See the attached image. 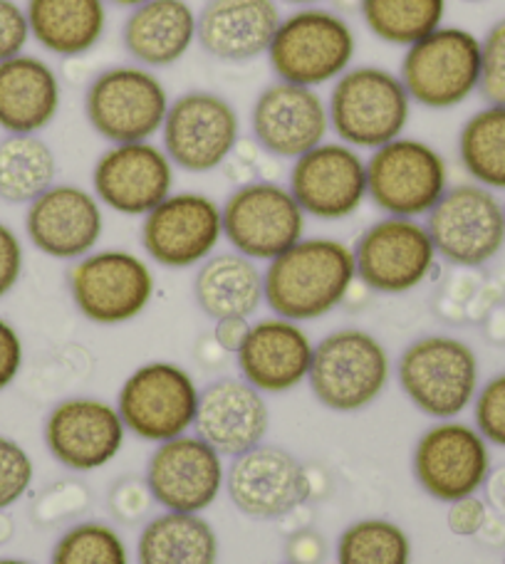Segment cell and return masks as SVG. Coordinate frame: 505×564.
<instances>
[{"instance_id": "1", "label": "cell", "mask_w": 505, "mask_h": 564, "mask_svg": "<svg viewBox=\"0 0 505 564\" xmlns=\"http://www.w3.org/2000/svg\"><path fill=\"white\" fill-rule=\"evenodd\" d=\"M266 305L292 322H315L335 312L357 282L355 250L337 238H302L262 270Z\"/></svg>"}, {"instance_id": "2", "label": "cell", "mask_w": 505, "mask_h": 564, "mask_svg": "<svg viewBox=\"0 0 505 564\" xmlns=\"http://www.w3.org/2000/svg\"><path fill=\"white\" fill-rule=\"evenodd\" d=\"M332 137L359 151H375L407 134L413 102L399 73L352 65L327 95Z\"/></svg>"}, {"instance_id": "3", "label": "cell", "mask_w": 505, "mask_h": 564, "mask_svg": "<svg viewBox=\"0 0 505 564\" xmlns=\"http://www.w3.org/2000/svg\"><path fill=\"white\" fill-rule=\"evenodd\" d=\"M357 33L337 10L308 6L280 20L268 65L280 83L320 89L355 65Z\"/></svg>"}, {"instance_id": "4", "label": "cell", "mask_w": 505, "mask_h": 564, "mask_svg": "<svg viewBox=\"0 0 505 564\" xmlns=\"http://www.w3.org/2000/svg\"><path fill=\"white\" fill-rule=\"evenodd\" d=\"M397 381L404 397L421 414L437 421H451L476 401L481 389L479 355L469 341L459 337H419L401 351Z\"/></svg>"}, {"instance_id": "5", "label": "cell", "mask_w": 505, "mask_h": 564, "mask_svg": "<svg viewBox=\"0 0 505 564\" xmlns=\"http://www.w3.org/2000/svg\"><path fill=\"white\" fill-rule=\"evenodd\" d=\"M391 357L382 339L359 327H342L315 341L308 384L320 406L335 414H357L384 394Z\"/></svg>"}, {"instance_id": "6", "label": "cell", "mask_w": 505, "mask_h": 564, "mask_svg": "<svg viewBox=\"0 0 505 564\" xmlns=\"http://www.w3.org/2000/svg\"><path fill=\"white\" fill-rule=\"evenodd\" d=\"M171 105L166 85L154 69L137 63L107 67L85 93V119L107 144L154 141Z\"/></svg>"}, {"instance_id": "7", "label": "cell", "mask_w": 505, "mask_h": 564, "mask_svg": "<svg viewBox=\"0 0 505 564\" xmlns=\"http://www.w3.org/2000/svg\"><path fill=\"white\" fill-rule=\"evenodd\" d=\"M399 77L413 105L449 112L481 87V37L466 28L441 25L404 50Z\"/></svg>"}, {"instance_id": "8", "label": "cell", "mask_w": 505, "mask_h": 564, "mask_svg": "<svg viewBox=\"0 0 505 564\" xmlns=\"http://www.w3.org/2000/svg\"><path fill=\"white\" fill-rule=\"evenodd\" d=\"M449 164L437 147L404 134L367 156V198L384 216L427 218L449 191Z\"/></svg>"}, {"instance_id": "9", "label": "cell", "mask_w": 505, "mask_h": 564, "mask_svg": "<svg viewBox=\"0 0 505 564\" xmlns=\"http://www.w3.org/2000/svg\"><path fill=\"white\" fill-rule=\"evenodd\" d=\"M79 315L99 327H117L144 315L157 295V275L144 258L122 248L93 250L67 273Z\"/></svg>"}, {"instance_id": "10", "label": "cell", "mask_w": 505, "mask_h": 564, "mask_svg": "<svg viewBox=\"0 0 505 564\" xmlns=\"http://www.w3.org/2000/svg\"><path fill=\"white\" fill-rule=\"evenodd\" d=\"M159 137L161 149L176 169L189 174H211L238 149L240 115L224 95L189 89L171 99Z\"/></svg>"}, {"instance_id": "11", "label": "cell", "mask_w": 505, "mask_h": 564, "mask_svg": "<svg viewBox=\"0 0 505 564\" xmlns=\"http://www.w3.org/2000/svg\"><path fill=\"white\" fill-rule=\"evenodd\" d=\"M201 389L194 375L174 361H147L125 379L117 411L127 433L164 443L194 429Z\"/></svg>"}, {"instance_id": "12", "label": "cell", "mask_w": 505, "mask_h": 564, "mask_svg": "<svg viewBox=\"0 0 505 564\" xmlns=\"http://www.w3.org/2000/svg\"><path fill=\"white\" fill-rule=\"evenodd\" d=\"M441 260L456 268H481L505 248V204L481 184L449 186L423 220Z\"/></svg>"}, {"instance_id": "13", "label": "cell", "mask_w": 505, "mask_h": 564, "mask_svg": "<svg viewBox=\"0 0 505 564\" xmlns=\"http://www.w3.org/2000/svg\"><path fill=\"white\" fill-rule=\"evenodd\" d=\"M221 214L230 248L256 263H270L305 238V210L278 181H248L238 186L221 206Z\"/></svg>"}, {"instance_id": "14", "label": "cell", "mask_w": 505, "mask_h": 564, "mask_svg": "<svg viewBox=\"0 0 505 564\" xmlns=\"http://www.w3.org/2000/svg\"><path fill=\"white\" fill-rule=\"evenodd\" d=\"M357 280L377 295H407L421 288L439 263L421 218L384 216L355 243Z\"/></svg>"}, {"instance_id": "15", "label": "cell", "mask_w": 505, "mask_h": 564, "mask_svg": "<svg viewBox=\"0 0 505 564\" xmlns=\"http://www.w3.org/2000/svg\"><path fill=\"white\" fill-rule=\"evenodd\" d=\"M411 470L419 488L439 502L479 496L493 470L491 443L463 421H437L413 446Z\"/></svg>"}, {"instance_id": "16", "label": "cell", "mask_w": 505, "mask_h": 564, "mask_svg": "<svg viewBox=\"0 0 505 564\" xmlns=\"http://www.w3.org/2000/svg\"><path fill=\"white\" fill-rule=\"evenodd\" d=\"M224 240V214L201 191H174L141 218V248L169 270L198 268Z\"/></svg>"}, {"instance_id": "17", "label": "cell", "mask_w": 505, "mask_h": 564, "mask_svg": "<svg viewBox=\"0 0 505 564\" xmlns=\"http://www.w3.org/2000/svg\"><path fill=\"white\" fill-rule=\"evenodd\" d=\"M288 188L308 218H352L367 200V156L340 139H325L290 166Z\"/></svg>"}, {"instance_id": "18", "label": "cell", "mask_w": 505, "mask_h": 564, "mask_svg": "<svg viewBox=\"0 0 505 564\" xmlns=\"http://www.w3.org/2000/svg\"><path fill=\"white\" fill-rule=\"evenodd\" d=\"M176 188V166L154 141L109 144L93 166V194L105 208L144 218Z\"/></svg>"}, {"instance_id": "19", "label": "cell", "mask_w": 505, "mask_h": 564, "mask_svg": "<svg viewBox=\"0 0 505 564\" xmlns=\"http://www.w3.org/2000/svg\"><path fill=\"white\" fill-rule=\"evenodd\" d=\"M224 456L196 433L157 443L147 463L151 500L169 512H204L226 488Z\"/></svg>"}, {"instance_id": "20", "label": "cell", "mask_w": 505, "mask_h": 564, "mask_svg": "<svg viewBox=\"0 0 505 564\" xmlns=\"http://www.w3.org/2000/svg\"><path fill=\"white\" fill-rule=\"evenodd\" d=\"M226 492L236 510L253 520H278L305 506L312 482L302 463L282 446L250 448L226 470Z\"/></svg>"}, {"instance_id": "21", "label": "cell", "mask_w": 505, "mask_h": 564, "mask_svg": "<svg viewBox=\"0 0 505 564\" xmlns=\"http://www.w3.org/2000/svg\"><path fill=\"white\" fill-rule=\"evenodd\" d=\"M250 132L270 156L296 161L330 139L327 97L320 89L276 79L250 107Z\"/></svg>"}, {"instance_id": "22", "label": "cell", "mask_w": 505, "mask_h": 564, "mask_svg": "<svg viewBox=\"0 0 505 564\" xmlns=\"http://www.w3.org/2000/svg\"><path fill=\"white\" fill-rule=\"evenodd\" d=\"M127 426L115 404L93 397L65 399L45 421V446L60 466L75 473L99 470L125 446Z\"/></svg>"}, {"instance_id": "23", "label": "cell", "mask_w": 505, "mask_h": 564, "mask_svg": "<svg viewBox=\"0 0 505 564\" xmlns=\"http://www.w3.org/2000/svg\"><path fill=\"white\" fill-rule=\"evenodd\" d=\"M105 206L93 191L55 184L25 210V234L40 253L55 260H79L97 250L105 234Z\"/></svg>"}, {"instance_id": "24", "label": "cell", "mask_w": 505, "mask_h": 564, "mask_svg": "<svg viewBox=\"0 0 505 564\" xmlns=\"http://www.w3.org/2000/svg\"><path fill=\"white\" fill-rule=\"evenodd\" d=\"M315 341L300 322L280 315L253 322L244 347L236 351L240 379L260 394H288L308 381Z\"/></svg>"}, {"instance_id": "25", "label": "cell", "mask_w": 505, "mask_h": 564, "mask_svg": "<svg viewBox=\"0 0 505 564\" xmlns=\"http://www.w3.org/2000/svg\"><path fill=\"white\" fill-rule=\"evenodd\" d=\"M270 426L266 394L246 379L224 377L201 389L194 433L214 446L221 456L236 458L256 448Z\"/></svg>"}, {"instance_id": "26", "label": "cell", "mask_w": 505, "mask_h": 564, "mask_svg": "<svg viewBox=\"0 0 505 564\" xmlns=\"http://www.w3.org/2000/svg\"><path fill=\"white\" fill-rule=\"evenodd\" d=\"M280 20L278 0H208L198 10L196 43L216 63H256L268 55Z\"/></svg>"}, {"instance_id": "27", "label": "cell", "mask_w": 505, "mask_h": 564, "mask_svg": "<svg viewBox=\"0 0 505 564\" xmlns=\"http://www.w3.org/2000/svg\"><path fill=\"white\" fill-rule=\"evenodd\" d=\"M198 13L189 0H147L129 10L122 45L131 63L164 69L184 59L196 45Z\"/></svg>"}, {"instance_id": "28", "label": "cell", "mask_w": 505, "mask_h": 564, "mask_svg": "<svg viewBox=\"0 0 505 564\" xmlns=\"http://www.w3.org/2000/svg\"><path fill=\"white\" fill-rule=\"evenodd\" d=\"M63 107L57 69L37 55L0 63V129L6 134H40Z\"/></svg>"}, {"instance_id": "29", "label": "cell", "mask_w": 505, "mask_h": 564, "mask_svg": "<svg viewBox=\"0 0 505 564\" xmlns=\"http://www.w3.org/2000/svg\"><path fill=\"white\" fill-rule=\"evenodd\" d=\"M30 37L45 53L75 59L103 43L107 0H28Z\"/></svg>"}, {"instance_id": "30", "label": "cell", "mask_w": 505, "mask_h": 564, "mask_svg": "<svg viewBox=\"0 0 505 564\" xmlns=\"http://www.w3.org/2000/svg\"><path fill=\"white\" fill-rule=\"evenodd\" d=\"M194 300L208 319H250L266 302V280L256 260L228 250L196 268Z\"/></svg>"}, {"instance_id": "31", "label": "cell", "mask_w": 505, "mask_h": 564, "mask_svg": "<svg viewBox=\"0 0 505 564\" xmlns=\"http://www.w3.org/2000/svg\"><path fill=\"white\" fill-rule=\"evenodd\" d=\"M139 564H218V535L198 512L164 510L137 542Z\"/></svg>"}, {"instance_id": "32", "label": "cell", "mask_w": 505, "mask_h": 564, "mask_svg": "<svg viewBox=\"0 0 505 564\" xmlns=\"http://www.w3.org/2000/svg\"><path fill=\"white\" fill-rule=\"evenodd\" d=\"M57 156L40 134H6L0 139V198L6 204H33L55 186Z\"/></svg>"}, {"instance_id": "33", "label": "cell", "mask_w": 505, "mask_h": 564, "mask_svg": "<svg viewBox=\"0 0 505 564\" xmlns=\"http://www.w3.org/2000/svg\"><path fill=\"white\" fill-rule=\"evenodd\" d=\"M459 161L473 184L505 191V105H486L463 122Z\"/></svg>"}, {"instance_id": "34", "label": "cell", "mask_w": 505, "mask_h": 564, "mask_svg": "<svg viewBox=\"0 0 505 564\" xmlns=\"http://www.w3.org/2000/svg\"><path fill=\"white\" fill-rule=\"evenodd\" d=\"M449 0H362L359 15L384 45L411 47L443 25Z\"/></svg>"}, {"instance_id": "35", "label": "cell", "mask_w": 505, "mask_h": 564, "mask_svg": "<svg viewBox=\"0 0 505 564\" xmlns=\"http://www.w3.org/2000/svg\"><path fill=\"white\" fill-rule=\"evenodd\" d=\"M337 564H411V540L391 520H357L337 540Z\"/></svg>"}, {"instance_id": "36", "label": "cell", "mask_w": 505, "mask_h": 564, "mask_svg": "<svg viewBox=\"0 0 505 564\" xmlns=\"http://www.w3.org/2000/svg\"><path fill=\"white\" fill-rule=\"evenodd\" d=\"M50 564H129V552L115 528L79 522L57 540Z\"/></svg>"}, {"instance_id": "37", "label": "cell", "mask_w": 505, "mask_h": 564, "mask_svg": "<svg viewBox=\"0 0 505 564\" xmlns=\"http://www.w3.org/2000/svg\"><path fill=\"white\" fill-rule=\"evenodd\" d=\"M35 466L18 441L0 436V512L13 508L33 486Z\"/></svg>"}, {"instance_id": "38", "label": "cell", "mask_w": 505, "mask_h": 564, "mask_svg": "<svg viewBox=\"0 0 505 564\" xmlns=\"http://www.w3.org/2000/svg\"><path fill=\"white\" fill-rule=\"evenodd\" d=\"M481 97L488 105H505V18L481 37Z\"/></svg>"}, {"instance_id": "39", "label": "cell", "mask_w": 505, "mask_h": 564, "mask_svg": "<svg viewBox=\"0 0 505 564\" xmlns=\"http://www.w3.org/2000/svg\"><path fill=\"white\" fill-rule=\"evenodd\" d=\"M473 419L491 446L505 448V371L491 377L473 401Z\"/></svg>"}, {"instance_id": "40", "label": "cell", "mask_w": 505, "mask_h": 564, "mask_svg": "<svg viewBox=\"0 0 505 564\" xmlns=\"http://www.w3.org/2000/svg\"><path fill=\"white\" fill-rule=\"evenodd\" d=\"M30 40L25 8L15 0H0V63L23 55Z\"/></svg>"}, {"instance_id": "41", "label": "cell", "mask_w": 505, "mask_h": 564, "mask_svg": "<svg viewBox=\"0 0 505 564\" xmlns=\"http://www.w3.org/2000/svg\"><path fill=\"white\" fill-rule=\"evenodd\" d=\"M25 253L18 234L10 226L0 224V300L15 290L23 275Z\"/></svg>"}, {"instance_id": "42", "label": "cell", "mask_w": 505, "mask_h": 564, "mask_svg": "<svg viewBox=\"0 0 505 564\" xmlns=\"http://www.w3.org/2000/svg\"><path fill=\"white\" fill-rule=\"evenodd\" d=\"M488 522V506L479 496L461 498L449 506L447 525L459 538H476Z\"/></svg>"}, {"instance_id": "43", "label": "cell", "mask_w": 505, "mask_h": 564, "mask_svg": "<svg viewBox=\"0 0 505 564\" xmlns=\"http://www.w3.org/2000/svg\"><path fill=\"white\" fill-rule=\"evenodd\" d=\"M23 339L8 319L0 317V391L8 389L23 369Z\"/></svg>"}, {"instance_id": "44", "label": "cell", "mask_w": 505, "mask_h": 564, "mask_svg": "<svg viewBox=\"0 0 505 564\" xmlns=\"http://www.w3.org/2000/svg\"><path fill=\"white\" fill-rule=\"evenodd\" d=\"M248 329H250L248 319H240V317L218 319L216 327H214V339H216V345L221 349L230 351V355H236V351L244 347V341L248 337Z\"/></svg>"}, {"instance_id": "45", "label": "cell", "mask_w": 505, "mask_h": 564, "mask_svg": "<svg viewBox=\"0 0 505 564\" xmlns=\"http://www.w3.org/2000/svg\"><path fill=\"white\" fill-rule=\"evenodd\" d=\"M483 488H486V492H488L491 506L505 518V466L491 470V476Z\"/></svg>"}, {"instance_id": "46", "label": "cell", "mask_w": 505, "mask_h": 564, "mask_svg": "<svg viewBox=\"0 0 505 564\" xmlns=\"http://www.w3.org/2000/svg\"><path fill=\"white\" fill-rule=\"evenodd\" d=\"M107 3H112V6H117V8H137V6H141V3H147V0H107Z\"/></svg>"}, {"instance_id": "47", "label": "cell", "mask_w": 505, "mask_h": 564, "mask_svg": "<svg viewBox=\"0 0 505 564\" xmlns=\"http://www.w3.org/2000/svg\"><path fill=\"white\" fill-rule=\"evenodd\" d=\"M280 3H288V6H298V8H308V6H320L322 0H280Z\"/></svg>"}, {"instance_id": "48", "label": "cell", "mask_w": 505, "mask_h": 564, "mask_svg": "<svg viewBox=\"0 0 505 564\" xmlns=\"http://www.w3.org/2000/svg\"><path fill=\"white\" fill-rule=\"evenodd\" d=\"M335 6L342 8V10H350V8H357L362 6V0H335Z\"/></svg>"}, {"instance_id": "49", "label": "cell", "mask_w": 505, "mask_h": 564, "mask_svg": "<svg viewBox=\"0 0 505 564\" xmlns=\"http://www.w3.org/2000/svg\"><path fill=\"white\" fill-rule=\"evenodd\" d=\"M0 564H30V562H23V560H0Z\"/></svg>"}, {"instance_id": "50", "label": "cell", "mask_w": 505, "mask_h": 564, "mask_svg": "<svg viewBox=\"0 0 505 564\" xmlns=\"http://www.w3.org/2000/svg\"><path fill=\"white\" fill-rule=\"evenodd\" d=\"M466 3H483V0H466Z\"/></svg>"}, {"instance_id": "51", "label": "cell", "mask_w": 505, "mask_h": 564, "mask_svg": "<svg viewBox=\"0 0 505 564\" xmlns=\"http://www.w3.org/2000/svg\"><path fill=\"white\" fill-rule=\"evenodd\" d=\"M290 564H296V562H290Z\"/></svg>"}, {"instance_id": "52", "label": "cell", "mask_w": 505, "mask_h": 564, "mask_svg": "<svg viewBox=\"0 0 505 564\" xmlns=\"http://www.w3.org/2000/svg\"><path fill=\"white\" fill-rule=\"evenodd\" d=\"M335 564H337V562H335Z\"/></svg>"}]
</instances>
